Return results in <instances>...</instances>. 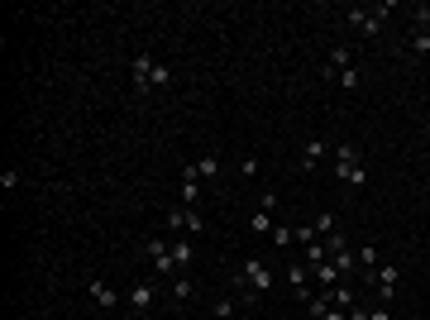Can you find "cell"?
I'll list each match as a JSON object with an SVG mask.
<instances>
[{"label":"cell","instance_id":"2","mask_svg":"<svg viewBox=\"0 0 430 320\" xmlns=\"http://www.w3.org/2000/svg\"><path fill=\"white\" fill-rule=\"evenodd\" d=\"M273 282H278L273 263H263V258H249V263H239V273H234V297H239V301H253V297H263Z\"/></svg>","mask_w":430,"mask_h":320},{"label":"cell","instance_id":"19","mask_svg":"<svg viewBox=\"0 0 430 320\" xmlns=\"http://www.w3.org/2000/svg\"><path fill=\"white\" fill-rule=\"evenodd\" d=\"M359 82H363V72H359V67H344V72H335V87H344V91H359Z\"/></svg>","mask_w":430,"mask_h":320},{"label":"cell","instance_id":"25","mask_svg":"<svg viewBox=\"0 0 430 320\" xmlns=\"http://www.w3.org/2000/svg\"><path fill=\"white\" fill-rule=\"evenodd\" d=\"M292 239H297V234H292L287 225H273V244H278V249H282V244H292Z\"/></svg>","mask_w":430,"mask_h":320},{"label":"cell","instance_id":"27","mask_svg":"<svg viewBox=\"0 0 430 320\" xmlns=\"http://www.w3.org/2000/svg\"><path fill=\"white\" fill-rule=\"evenodd\" d=\"M239 172H244V177H258V172H263V163H258V158H244V168H239Z\"/></svg>","mask_w":430,"mask_h":320},{"label":"cell","instance_id":"9","mask_svg":"<svg viewBox=\"0 0 430 320\" xmlns=\"http://www.w3.org/2000/svg\"><path fill=\"white\" fill-rule=\"evenodd\" d=\"M282 282H287L297 297H311V268H306V263H292V268L282 273Z\"/></svg>","mask_w":430,"mask_h":320},{"label":"cell","instance_id":"7","mask_svg":"<svg viewBox=\"0 0 430 320\" xmlns=\"http://www.w3.org/2000/svg\"><path fill=\"white\" fill-rule=\"evenodd\" d=\"M153 301H158V277H139V282L129 287V306H134L139 316H148Z\"/></svg>","mask_w":430,"mask_h":320},{"label":"cell","instance_id":"10","mask_svg":"<svg viewBox=\"0 0 430 320\" xmlns=\"http://www.w3.org/2000/svg\"><path fill=\"white\" fill-rule=\"evenodd\" d=\"M87 292H91V301H96L101 311H115V306H120V292H115L110 282H101V277H96V282H87Z\"/></svg>","mask_w":430,"mask_h":320},{"label":"cell","instance_id":"22","mask_svg":"<svg viewBox=\"0 0 430 320\" xmlns=\"http://www.w3.org/2000/svg\"><path fill=\"white\" fill-rule=\"evenodd\" d=\"M321 263H330V249H325V244H311V249H306V268H321Z\"/></svg>","mask_w":430,"mask_h":320},{"label":"cell","instance_id":"1","mask_svg":"<svg viewBox=\"0 0 430 320\" xmlns=\"http://www.w3.org/2000/svg\"><path fill=\"white\" fill-rule=\"evenodd\" d=\"M129 87H134L139 96L168 91V87H172V67H168V62H158L153 53H134V58H129Z\"/></svg>","mask_w":430,"mask_h":320},{"label":"cell","instance_id":"16","mask_svg":"<svg viewBox=\"0 0 430 320\" xmlns=\"http://www.w3.org/2000/svg\"><path fill=\"white\" fill-rule=\"evenodd\" d=\"M359 268H363V277L378 273V244H359Z\"/></svg>","mask_w":430,"mask_h":320},{"label":"cell","instance_id":"30","mask_svg":"<svg viewBox=\"0 0 430 320\" xmlns=\"http://www.w3.org/2000/svg\"><path fill=\"white\" fill-rule=\"evenodd\" d=\"M349 320H368V311L363 306H349Z\"/></svg>","mask_w":430,"mask_h":320},{"label":"cell","instance_id":"6","mask_svg":"<svg viewBox=\"0 0 430 320\" xmlns=\"http://www.w3.org/2000/svg\"><path fill=\"white\" fill-rule=\"evenodd\" d=\"M273 211H278V192H263L249 215V234H273Z\"/></svg>","mask_w":430,"mask_h":320},{"label":"cell","instance_id":"5","mask_svg":"<svg viewBox=\"0 0 430 320\" xmlns=\"http://www.w3.org/2000/svg\"><path fill=\"white\" fill-rule=\"evenodd\" d=\"M144 253H148V263H153V273H158V277H177L172 239H168V244H163V239H144Z\"/></svg>","mask_w":430,"mask_h":320},{"label":"cell","instance_id":"12","mask_svg":"<svg viewBox=\"0 0 430 320\" xmlns=\"http://www.w3.org/2000/svg\"><path fill=\"white\" fill-rule=\"evenodd\" d=\"M325 163V139H306L302 144V168H321Z\"/></svg>","mask_w":430,"mask_h":320},{"label":"cell","instance_id":"18","mask_svg":"<svg viewBox=\"0 0 430 320\" xmlns=\"http://www.w3.org/2000/svg\"><path fill=\"white\" fill-rule=\"evenodd\" d=\"M192 253H196V249H192L187 239H172V258H177V273H187V268H192Z\"/></svg>","mask_w":430,"mask_h":320},{"label":"cell","instance_id":"29","mask_svg":"<svg viewBox=\"0 0 430 320\" xmlns=\"http://www.w3.org/2000/svg\"><path fill=\"white\" fill-rule=\"evenodd\" d=\"M368 320H392V311H387V306H373V311H368Z\"/></svg>","mask_w":430,"mask_h":320},{"label":"cell","instance_id":"17","mask_svg":"<svg viewBox=\"0 0 430 320\" xmlns=\"http://www.w3.org/2000/svg\"><path fill=\"white\" fill-rule=\"evenodd\" d=\"M192 168H196V177H201V182H215V177H220V158H215V153H206V158H201V163H192Z\"/></svg>","mask_w":430,"mask_h":320},{"label":"cell","instance_id":"24","mask_svg":"<svg viewBox=\"0 0 430 320\" xmlns=\"http://www.w3.org/2000/svg\"><path fill=\"white\" fill-rule=\"evenodd\" d=\"M292 234H297V244H306V249H311V244H321V239H316V229H311V225H297V229H292Z\"/></svg>","mask_w":430,"mask_h":320},{"label":"cell","instance_id":"4","mask_svg":"<svg viewBox=\"0 0 430 320\" xmlns=\"http://www.w3.org/2000/svg\"><path fill=\"white\" fill-rule=\"evenodd\" d=\"M387 14H392V5H383V10H349L344 19H349V29H354V34L378 38V34H383V24H387Z\"/></svg>","mask_w":430,"mask_h":320},{"label":"cell","instance_id":"8","mask_svg":"<svg viewBox=\"0 0 430 320\" xmlns=\"http://www.w3.org/2000/svg\"><path fill=\"white\" fill-rule=\"evenodd\" d=\"M397 282H402V268H397V263H387V268H378V273H373V287H378V301H383V306L392 301Z\"/></svg>","mask_w":430,"mask_h":320},{"label":"cell","instance_id":"14","mask_svg":"<svg viewBox=\"0 0 430 320\" xmlns=\"http://www.w3.org/2000/svg\"><path fill=\"white\" fill-rule=\"evenodd\" d=\"M234 311H239V297H234V292H225V297H215V301H211V316L215 320H229Z\"/></svg>","mask_w":430,"mask_h":320},{"label":"cell","instance_id":"23","mask_svg":"<svg viewBox=\"0 0 430 320\" xmlns=\"http://www.w3.org/2000/svg\"><path fill=\"white\" fill-rule=\"evenodd\" d=\"M330 263H335V268H339V277H344V273L354 268V249H339V253H330Z\"/></svg>","mask_w":430,"mask_h":320},{"label":"cell","instance_id":"13","mask_svg":"<svg viewBox=\"0 0 430 320\" xmlns=\"http://www.w3.org/2000/svg\"><path fill=\"white\" fill-rule=\"evenodd\" d=\"M311 277H316V287H321V292H335V287H339V268H335V263L311 268Z\"/></svg>","mask_w":430,"mask_h":320},{"label":"cell","instance_id":"26","mask_svg":"<svg viewBox=\"0 0 430 320\" xmlns=\"http://www.w3.org/2000/svg\"><path fill=\"white\" fill-rule=\"evenodd\" d=\"M411 48H416V53H430V34H426V29L411 34Z\"/></svg>","mask_w":430,"mask_h":320},{"label":"cell","instance_id":"15","mask_svg":"<svg viewBox=\"0 0 430 320\" xmlns=\"http://www.w3.org/2000/svg\"><path fill=\"white\" fill-rule=\"evenodd\" d=\"M168 282H172V301H177V306H187V301L196 297V287L187 282V273H177V277H168Z\"/></svg>","mask_w":430,"mask_h":320},{"label":"cell","instance_id":"28","mask_svg":"<svg viewBox=\"0 0 430 320\" xmlns=\"http://www.w3.org/2000/svg\"><path fill=\"white\" fill-rule=\"evenodd\" d=\"M416 29H426V34H430V5H421V10H416Z\"/></svg>","mask_w":430,"mask_h":320},{"label":"cell","instance_id":"20","mask_svg":"<svg viewBox=\"0 0 430 320\" xmlns=\"http://www.w3.org/2000/svg\"><path fill=\"white\" fill-rule=\"evenodd\" d=\"M311 229H316V239H330V234H339V225H335V215H330V211L316 215V225H311Z\"/></svg>","mask_w":430,"mask_h":320},{"label":"cell","instance_id":"11","mask_svg":"<svg viewBox=\"0 0 430 320\" xmlns=\"http://www.w3.org/2000/svg\"><path fill=\"white\" fill-rule=\"evenodd\" d=\"M201 201V177L196 168H182V206H196Z\"/></svg>","mask_w":430,"mask_h":320},{"label":"cell","instance_id":"3","mask_svg":"<svg viewBox=\"0 0 430 320\" xmlns=\"http://www.w3.org/2000/svg\"><path fill=\"white\" fill-rule=\"evenodd\" d=\"M335 177L344 182V187H359L368 172H363V158H359V148L354 144H339L335 148Z\"/></svg>","mask_w":430,"mask_h":320},{"label":"cell","instance_id":"21","mask_svg":"<svg viewBox=\"0 0 430 320\" xmlns=\"http://www.w3.org/2000/svg\"><path fill=\"white\" fill-rule=\"evenodd\" d=\"M325 297H330V301H335L339 311H349V306H359V301H354V287H335V292H325Z\"/></svg>","mask_w":430,"mask_h":320}]
</instances>
